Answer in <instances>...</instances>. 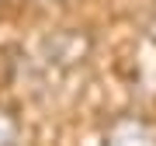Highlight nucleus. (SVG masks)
Returning <instances> with one entry per match:
<instances>
[{"instance_id":"nucleus-1","label":"nucleus","mask_w":156,"mask_h":146,"mask_svg":"<svg viewBox=\"0 0 156 146\" xmlns=\"http://www.w3.org/2000/svg\"><path fill=\"white\" fill-rule=\"evenodd\" d=\"M108 139L111 143H153L156 139V129L149 122H139V118H122L115 129H108Z\"/></svg>"},{"instance_id":"nucleus-2","label":"nucleus","mask_w":156,"mask_h":146,"mask_svg":"<svg viewBox=\"0 0 156 146\" xmlns=\"http://www.w3.org/2000/svg\"><path fill=\"white\" fill-rule=\"evenodd\" d=\"M17 139H21V122L14 118L11 108L0 104V146H11V143H17Z\"/></svg>"}]
</instances>
